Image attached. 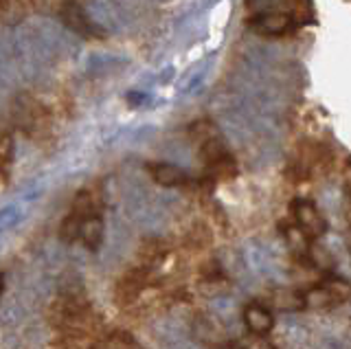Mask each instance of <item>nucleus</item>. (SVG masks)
<instances>
[{
	"mask_svg": "<svg viewBox=\"0 0 351 349\" xmlns=\"http://www.w3.org/2000/svg\"><path fill=\"white\" fill-rule=\"evenodd\" d=\"M49 321L69 341H84L99 330V316L82 292H62L51 303Z\"/></svg>",
	"mask_w": 351,
	"mask_h": 349,
	"instance_id": "1",
	"label": "nucleus"
},
{
	"mask_svg": "<svg viewBox=\"0 0 351 349\" xmlns=\"http://www.w3.org/2000/svg\"><path fill=\"white\" fill-rule=\"evenodd\" d=\"M60 18L64 20V25L69 27L71 31H75V34H80L84 38H99L101 40L104 38V31L99 29L90 18H88L84 12H82V7L80 5H73V3H64L62 7V12H60Z\"/></svg>",
	"mask_w": 351,
	"mask_h": 349,
	"instance_id": "9",
	"label": "nucleus"
},
{
	"mask_svg": "<svg viewBox=\"0 0 351 349\" xmlns=\"http://www.w3.org/2000/svg\"><path fill=\"white\" fill-rule=\"evenodd\" d=\"M11 165H14V134L5 119L0 117V176L5 180L11 173Z\"/></svg>",
	"mask_w": 351,
	"mask_h": 349,
	"instance_id": "13",
	"label": "nucleus"
},
{
	"mask_svg": "<svg viewBox=\"0 0 351 349\" xmlns=\"http://www.w3.org/2000/svg\"><path fill=\"white\" fill-rule=\"evenodd\" d=\"M11 224H14V209H5L0 213V231H5V228Z\"/></svg>",
	"mask_w": 351,
	"mask_h": 349,
	"instance_id": "18",
	"label": "nucleus"
},
{
	"mask_svg": "<svg viewBox=\"0 0 351 349\" xmlns=\"http://www.w3.org/2000/svg\"><path fill=\"white\" fill-rule=\"evenodd\" d=\"M80 239L88 250H99L104 244V211H95L84 220Z\"/></svg>",
	"mask_w": 351,
	"mask_h": 349,
	"instance_id": "11",
	"label": "nucleus"
},
{
	"mask_svg": "<svg viewBox=\"0 0 351 349\" xmlns=\"http://www.w3.org/2000/svg\"><path fill=\"white\" fill-rule=\"evenodd\" d=\"M149 277H152V270L145 266H136V268H130L128 272H123V277L117 281V288H114V299L119 305H130L134 303L143 290L149 286Z\"/></svg>",
	"mask_w": 351,
	"mask_h": 349,
	"instance_id": "6",
	"label": "nucleus"
},
{
	"mask_svg": "<svg viewBox=\"0 0 351 349\" xmlns=\"http://www.w3.org/2000/svg\"><path fill=\"white\" fill-rule=\"evenodd\" d=\"M290 215H292V224L299 228V231L310 237V239H318L323 237L327 231V222L323 213L318 211V206L312 200L305 198H296L290 204Z\"/></svg>",
	"mask_w": 351,
	"mask_h": 349,
	"instance_id": "4",
	"label": "nucleus"
},
{
	"mask_svg": "<svg viewBox=\"0 0 351 349\" xmlns=\"http://www.w3.org/2000/svg\"><path fill=\"white\" fill-rule=\"evenodd\" d=\"M349 286L347 281L332 277L321 283H316L314 288L303 292V308H332L347 299Z\"/></svg>",
	"mask_w": 351,
	"mask_h": 349,
	"instance_id": "5",
	"label": "nucleus"
},
{
	"mask_svg": "<svg viewBox=\"0 0 351 349\" xmlns=\"http://www.w3.org/2000/svg\"><path fill=\"white\" fill-rule=\"evenodd\" d=\"M66 3H73V5H86V3H90V0H66Z\"/></svg>",
	"mask_w": 351,
	"mask_h": 349,
	"instance_id": "21",
	"label": "nucleus"
},
{
	"mask_svg": "<svg viewBox=\"0 0 351 349\" xmlns=\"http://www.w3.org/2000/svg\"><path fill=\"white\" fill-rule=\"evenodd\" d=\"M86 349H99V347H97V345H88Z\"/></svg>",
	"mask_w": 351,
	"mask_h": 349,
	"instance_id": "22",
	"label": "nucleus"
},
{
	"mask_svg": "<svg viewBox=\"0 0 351 349\" xmlns=\"http://www.w3.org/2000/svg\"><path fill=\"white\" fill-rule=\"evenodd\" d=\"M95 211H104L101 198H99L93 189L77 191L71 211L66 213V217L62 220V226H60V237L64 239L66 244H73V242L80 239V228H82L84 220Z\"/></svg>",
	"mask_w": 351,
	"mask_h": 349,
	"instance_id": "3",
	"label": "nucleus"
},
{
	"mask_svg": "<svg viewBox=\"0 0 351 349\" xmlns=\"http://www.w3.org/2000/svg\"><path fill=\"white\" fill-rule=\"evenodd\" d=\"M294 18L283 12H261L248 20V29L266 38H279L294 31Z\"/></svg>",
	"mask_w": 351,
	"mask_h": 349,
	"instance_id": "7",
	"label": "nucleus"
},
{
	"mask_svg": "<svg viewBox=\"0 0 351 349\" xmlns=\"http://www.w3.org/2000/svg\"><path fill=\"white\" fill-rule=\"evenodd\" d=\"M244 325L248 327V332L252 336H263L266 338L272 327H274V316L272 310L268 308L266 303H259V301H252L244 308Z\"/></svg>",
	"mask_w": 351,
	"mask_h": 349,
	"instance_id": "10",
	"label": "nucleus"
},
{
	"mask_svg": "<svg viewBox=\"0 0 351 349\" xmlns=\"http://www.w3.org/2000/svg\"><path fill=\"white\" fill-rule=\"evenodd\" d=\"M244 349H274V347H272L270 343L263 341V336H255V338H252V341H250Z\"/></svg>",
	"mask_w": 351,
	"mask_h": 349,
	"instance_id": "19",
	"label": "nucleus"
},
{
	"mask_svg": "<svg viewBox=\"0 0 351 349\" xmlns=\"http://www.w3.org/2000/svg\"><path fill=\"white\" fill-rule=\"evenodd\" d=\"M14 123L20 130L22 134H27L33 141H42L51 134V128H53V119L49 108L44 106L38 97H33L29 93H22L16 97L14 108Z\"/></svg>",
	"mask_w": 351,
	"mask_h": 349,
	"instance_id": "2",
	"label": "nucleus"
},
{
	"mask_svg": "<svg viewBox=\"0 0 351 349\" xmlns=\"http://www.w3.org/2000/svg\"><path fill=\"white\" fill-rule=\"evenodd\" d=\"M147 173L152 176V180L160 184V187H189L191 178L182 167L171 165V163H162V160H152L147 163Z\"/></svg>",
	"mask_w": 351,
	"mask_h": 349,
	"instance_id": "8",
	"label": "nucleus"
},
{
	"mask_svg": "<svg viewBox=\"0 0 351 349\" xmlns=\"http://www.w3.org/2000/svg\"><path fill=\"white\" fill-rule=\"evenodd\" d=\"M3 290H5V275L0 272V297H3Z\"/></svg>",
	"mask_w": 351,
	"mask_h": 349,
	"instance_id": "20",
	"label": "nucleus"
},
{
	"mask_svg": "<svg viewBox=\"0 0 351 349\" xmlns=\"http://www.w3.org/2000/svg\"><path fill=\"white\" fill-rule=\"evenodd\" d=\"M33 3H36V7L44 14H58L60 16L66 0H33Z\"/></svg>",
	"mask_w": 351,
	"mask_h": 349,
	"instance_id": "17",
	"label": "nucleus"
},
{
	"mask_svg": "<svg viewBox=\"0 0 351 349\" xmlns=\"http://www.w3.org/2000/svg\"><path fill=\"white\" fill-rule=\"evenodd\" d=\"M169 255V244L165 239L158 237H149V239H143L141 246H138V257H141V266H145L152 270V266L160 264V261Z\"/></svg>",
	"mask_w": 351,
	"mask_h": 349,
	"instance_id": "12",
	"label": "nucleus"
},
{
	"mask_svg": "<svg viewBox=\"0 0 351 349\" xmlns=\"http://www.w3.org/2000/svg\"><path fill=\"white\" fill-rule=\"evenodd\" d=\"M272 303L277 305V308H283V310H301L303 308V292L279 290V292H274Z\"/></svg>",
	"mask_w": 351,
	"mask_h": 349,
	"instance_id": "16",
	"label": "nucleus"
},
{
	"mask_svg": "<svg viewBox=\"0 0 351 349\" xmlns=\"http://www.w3.org/2000/svg\"><path fill=\"white\" fill-rule=\"evenodd\" d=\"M99 349H141V345L132 338V334L128 332H121V330H114L106 334L101 341L95 343Z\"/></svg>",
	"mask_w": 351,
	"mask_h": 349,
	"instance_id": "14",
	"label": "nucleus"
},
{
	"mask_svg": "<svg viewBox=\"0 0 351 349\" xmlns=\"http://www.w3.org/2000/svg\"><path fill=\"white\" fill-rule=\"evenodd\" d=\"M27 16V5L22 0H0V23L18 25Z\"/></svg>",
	"mask_w": 351,
	"mask_h": 349,
	"instance_id": "15",
	"label": "nucleus"
}]
</instances>
